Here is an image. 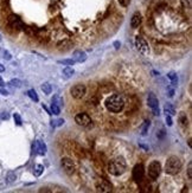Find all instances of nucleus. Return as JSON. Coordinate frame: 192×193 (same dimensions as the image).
Listing matches in <instances>:
<instances>
[{"label":"nucleus","mask_w":192,"mask_h":193,"mask_svg":"<svg viewBox=\"0 0 192 193\" xmlns=\"http://www.w3.org/2000/svg\"><path fill=\"white\" fill-rule=\"evenodd\" d=\"M181 160L176 157V155H171L170 158H167L166 163H165V172L170 175H174L181 169Z\"/></svg>","instance_id":"7ed1b4c3"},{"label":"nucleus","mask_w":192,"mask_h":193,"mask_svg":"<svg viewBox=\"0 0 192 193\" xmlns=\"http://www.w3.org/2000/svg\"><path fill=\"white\" fill-rule=\"evenodd\" d=\"M52 103H56L57 105H59V107H62L63 105V100L61 99L59 95H55L53 99H52Z\"/></svg>","instance_id":"bb28decb"},{"label":"nucleus","mask_w":192,"mask_h":193,"mask_svg":"<svg viewBox=\"0 0 192 193\" xmlns=\"http://www.w3.org/2000/svg\"><path fill=\"white\" fill-rule=\"evenodd\" d=\"M72 57H74L72 59H74L75 62H77V63H82V62L87 61V53H85L84 51H82V50H76V51L74 52Z\"/></svg>","instance_id":"4468645a"},{"label":"nucleus","mask_w":192,"mask_h":193,"mask_svg":"<svg viewBox=\"0 0 192 193\" xmlns=\"http://www.w3.org/2000/svg\"><path fill=\"white\" fill-rule=\"evenodd\" d=\"M179 122L180 124L183 126L184 128L187 127V117H186V115L185 114H180V116H179Z\"/></svg>","instance_id":"393cba45"},{"label":"nucleus","mask_w":192,"mask_h":193,"mask_svg":"<svg viewBox=\"0 0 192 193\" xmlns=\"http://www.w3.org/2000/svg\"><path fill=\"white\" fill-rule=\"evenodd\" d=\"M42 90H43V92L45 94V95H49V94H51V91H52V86H51V84L50 83H44V84H42Z\"/></svg>","instance_id":"aec40b11"},{"label":"nucleus","mask_w":192,"mask_h":193,"mask_svg":"<svg viewBox=\"0 0 192 193\" xmlns=\"http://www.w3.org/2000/svg\"><path fill=\"white\" fill-rule=\"evenodd\" d=\"M51 114L59 115L61 114V107H59V105H57L56 103H51Z\"/></svg>","instance_id":"5701e85b"},{"label":"nucleus","mask_w":192,"mask_h":193,"mask_svg":"<svg viewBox=\"0 0 192 193\" xmlns=\"http://www.w3.org/2000/svg\"><path fill=\"white\" fill-rule=\"evenodd\" d=\"M5 71V66L3 64H0V72H4Z\"/></svg>","instance_id":"ea45409f"},{"label":"nucleus","mask_w":192,"mask_h":193,"mask_svg":"<svg viewBox=\"0 0 192 193\" xmlns=\"http://www.w3.org/2000/svg\"><path fill=\"white\" fill-rule=\"evenodd\" d=\"M17 179V175L14 172H8L7 175H6V184H12V182H14Z\"/></svg>","instance_id":"6ab92c4d"},{"label":"nucleus","mask_w":192,"mask_h":193,"mask_svg":"<svg viewBox=\"0 0 192 193\" xmlns=\"http://www.w3.org/2000/svg\"><path fill=\"white\" fill-rule=\"evenodd\" d=\"M166 123H167V126H172V119H171V115H167L166 114Z\"/></svg>","instance_id":"f704fd0d"},{"label":"nucleus","mask_w":192,"mask_h":193,"mask_svg":"<svg viewBox=\"0 0 192 193\" xmlns=\"http://www.w3.org/2000/svg\"><path fill=\"white\" fill-rule=\"evenodd\" d=\"M173 95H174V90L173 89H170L168 90V96H170V97H173Z\"/></svg>","instance_id":"e433bc0d"},{"label":"nucleus","mask_w":192,"mask_h":193,"mask_svg":"<svg viewBox=\"0 0 192 193\" xmlns=\"http://www.w3.org/2000/svg\"><path fill=\"white\" fill-rule=\"evenodd\" d=\"M126 167H127V163H126V160H124L122 157H118L115 158L114 160H112L108 165V172L110 173L112 175H121L122 173L126 171Z\"/></svg>","instance_id":"f03ea898"},{"label":"nucleus","mask_w":192,"mask_h":193,"mask_svg":"<svg viewBox=\"0 0 192 193\" xmlns=\"http://www.w3.org/2000/svg\"><path fill=\"white\" fill-rule=\"evenodd\" d=\"M85 92H87V88H85L84 84H76L70 90V94L75 100H81L85 95Z\"/></svg>","instance_id":"0eeeda50"},{"label":"nucleus","mask_w":192,"mask_h":193,"mask_svg":"<svg viewBox=\"0 0 192 193\" xmlns=\"http://www.w3.org/2000/svg\"><path fill=\"white\" fill-rule=\"evenodd\" d=\"M9 85L14 86V88H20V86H22V81L18 80V78H13V80L9 81Z\"/></svg>","instance_id":"a878e982"},{"label":"nucleus","mask_w":192,"mask_h":193,"mask_svg":"<svg viewBox=\"0 0 192 193\" xmlns=\"http://www.w3.org/2000/svg\"><path fill=\"white\" fill-rule=\"evenodd\" d=\"M5 85H6V84H5V82L3 81V78H1V77H0V86H1V88H4Z\"/></svg>","instance_id":"4c0bfd02"},{"label":"nucleus","mask_w":192,"mask_h":193,"mask_svg":"<svg viewBox=\"0 0 192 193\" xmlns=\"http://www.w3.org/2000/svg\"><path fill=\"white\" fill-rule=\"evenodd\" d=\"M141 24V14L139 12H135L133 16H132V19H130V26L133 28H137L139 27V25Z\"/></svg>","instance_id":"2eb2a0df"},{"label":"nucleus","mask_w":192,"mask_h":193,"mask_svg":"<svg viewBox=\"0 0 192 193\" xmlns=\"http://www.w3.org/2000/svg\"><path fill=\"white\" fill-rule=\"evenodd\" d=\"M104 105L107 110L110 113H120L124 107V101L122 99V96H120L119 94H114L105 100Z\"/></svg>","instance_id":"f257e3e1"},{"label":"nucleus","mask_w":192,"mask_h":193,"mask_svg":"<svg viewBox=\"0 0 192 193\" xmlns=\"http://www.w3.org/2000/svg\"><path fill=\"white\" fill-rule=\"evenodd\" d=\"M96 188H97L99 192L105 193V192H110L113 190V186L107 179H99L96 181Z\"/></svg>","instance_id":"9b49d317"},{"label":"nucleus","mask_w":192,"mask_h":193,"mask_svg":"<svg viewBox=\"0 0 192 193\" xmlns=\"http://www.w3.org/2000/svg\"><path fill=\"white\" fill-rule=\"evenodd\" d=\"M181 5H183V8L185 9H190L191 8V0H180Z\"/></svg>","instance_id":"c756f323"},{"label":"nucleus","mask_w":192,"mask_h":193,"mask_svg":"<svg viewBox=\"0 0 192 193\" xmlns=\"http://www.w3.org/2000/svg\"><path fill=\"white\" fill-rule=\"evenodd\" d=\"M74 74H75V70L70 66H66L63 69V76L65 77V78H70V77L74 76Z\"/></svg>","instance_id":"f3484780"},{"label":"nucleus","mask_w":192,"mask_h":193,"mask_svg":"<svg viewBox=\"0 0 192 193\" xmlns=\"http://www.w3.org/2000/svg\"><path fill=\"white\" fill-rule=\"evenodd\" d=\"M64 123V120L63 119H58V120H56V121H52L51 123V126L55 128V127H58V126H62V124Z\"/></svg>","instance_id":"7c9ffc66"},{"label":"nucleus","mask_w":192,"mask_h":193,"mask_svg":"<svg viewBox=\"0 0 192 193\" xmlns=\"http://www.w3.org/2000/svg\"><path fill=\"white\" fill-rule=\"evenodd\" d=\"M187 177L190 180H192V162H190L187 166Z\"/></svg>","instance_id":"473e14b6"},{"label":"nucleus","mask_w":192,"mask_h":193,"mask_svg":"<svg viewBox=\"0 0 192 193\" xmlns=\"http://www.w3.org/2000/svg\"><path fill=\"white\" fill-rule=\"evenodd\" d=\"M160 172H161V165H160V162L154 160V161H152L149 163V166H148V177L152 179V180H155L159 174H160Z\"/></svg>","instance_id":"20e7f679"},{"label":"nucleus","mask_w":192,"mask_h":193,"mask_svg":"<svg viewBox=\"0 0 192 193\" xmlns=\"http://www.w3.org/2000/svg\"><path fill=\"white\" fill-rule=\"evenodd\" d=\"M27 96L30 97L32 101H34V102H38L39 101V99H38V95H37V92H36V90L34 89H30L27 91Z\"/></svg>","instance_id":"412c9836"},{"label":"nucleus","mask_w":192,"mask_h":193,"mask_svg":"<svg viewBox=\"0 0 192 193\" xmlns=\"http://www.w3.org/2000/svg\"><path fill=\"white\" fill-rule=\"evenodd\" d=\"M33 149L38 155H45L46 154V144L42 140H37L33 144Z\"/></svg>","instance_id":"ddd939ff"},{"label":"nucleus","mask_w":192,"mask_h":193,"mask_svg":"<svg viewBox=\"0 0 192 193\" xmlns=\"http://www.w3.org/2000/svg\"><path fill=\"white\" fill-rule=\"evenodd\" d=\"M3 58L4 59H6V61H11L12 59V56H11V53H9L8 51H6V50H3Z\"/></svg>","instance_id":"2f4dec72"},{"label":"nucleus","mask_w":192,"mask_h":193,"mask_svg":"<svg viewBox=\"0 0 192 193\" xmlns=\"http://www.w3.org/2000/svg\"><path fill=\"white\" fill-rule=\"evenodd\" d=\"M13 119H14V122H16V124H17V126H22V124H23V121H22V117H20V115H19V114H14L13 115Z\"/></svg>","instance_id":"c85d7f7f"},{"label":"nucleus","mask_w":192,"mask_h":193,"mask_svg":"<svg viewBox=\"0 0 192 193\" xmlns=\"http://www.w3.org/2000/svg\"><path fill=\"white\" fill-rule=\"evenodd\" d=\"M120 46H121V43H120V42H114V47H115L116 50L120 49Z\"/></svg>","instance_id":"c9c22d12"},{"label":"nucleus","mask_w":192,"mask_h":193,"mask_svg":"<svg viewBox=\"0 0 192 193\" xmlns=\"http://www.w3.org/2000/svg\"><path fill=\"white\" fill-rule=\"evenodd\" d=\"M147 103H148V107L151 108L152 113L154 115H160V109H159V100L157 96L151 92L147 97Z\"/></svg>","instance_id":"39448f33"},{"label":"nucleus","mask_w":192,"mask_h":193,"mask_svg":"<svg viewBox=\"0 0 192 193\" xmlns=\"http://www.w3.org/2000/svg\"><path fill=\"white\" fill-rule=\"evenodd\" d=\"M167 77L170 78L172 85H177V84H178V76H177V74H176L174 71L168 72V74H167Z\"/></svg>","instance_id":"a211bd4d"},{"label":"nucleus","mask_w":192,"mask_h":193,"mask_svg":"<svg viewBox=\"0 0 192 193\" xmlns=\"http://www.w3.org/2000/svg\"><path fill=\"white\" fill-rule=\"evenodd\" d=\"M164 111L167 114V115H176V109H174V107L172 105L171 103H166L165 104V107H164Z\"/></svg>","instance_id":"dca6fc26"},{"label":"nucleus","mask_w":192,"mask_h":193,"mask_svg":"<svg viewBox=\"0 0 192 193\" xmlns=\"http://www.w3.org/2000/svg\"><path fill=\"white\" fill-rule=\"evenodd\" d=\"M0 94H3V95H5V96L8 95V92H7L6 90H4V89H0Z\"/></svg>","instance_id":"58836bf2"},{"label":"nucleus","mask_w":192,"mask_h":193,"mask_svg":"<svg viewBox=\"0 0 192 193\" xmlns=\"http://www.w3.org/2000/svg\"><path fill=\"white\" fill-rule=\"evenodd\" d=\"M75 122L78 124V126H82V127H90L91 126V119L88 114L85 113H80L75 116Z\"/></svg>","instance_id":"6e6552de"},{"label":"nucleus","mask_w":192,"mask_h":193,"mask_svg":"<svg viewBox=\"0 0 192 193\" xmlns=\"http://www.w3.org/2000/svg\"><path fill=\"white\" fill-rule=\"evenodd\" d=\"M58 63L59 64H63V65H74L76 62L74 61V59H61V61H58Z\"/></svg>","instance_id":"cd10ccee"},{"label":"nucleus","mask_w":192,"mask_h":193,"mask_svg":"<svg viewBox=\"0 0 192 193\" xmlns=\"http://www.w3.org/2000/svg\"><path fill=\"white\" fill-rule=\"evenodd\" d=\"M8 25L11 26L12 28H14V30H17V31H19V30H24V24H23V22H22V19L19 18L18 16H16V14H11L8 17Z\"/></svg>","instance_id":"9d476101"},{"label":"nucleus","mask_w":192,"mask_h":193,"mask_svg":"<svg viewBox=\"0 0 192 193\" xmlns=\"http://www.w3.org/2000/svg\"><path fill=\"white\" fill-rule=\"evenodd\" d=\"M43 172H44V166L43 165H36V167H34V175L36 177L42 175Z\"/></svg>","instance_id":"b1692460"},{"label":"nucleus","mask_w":192,"mask_h":193,"mask_svg":"<svg viewBox=\"0 0 192 193\" xmlns=\"http://www.w3.org/2000/svg\"><path fill=\"white\" fill-rule=\"evenodd\" d=\"M62 167H63L64 172L68 175L74 174V172H75V163H74V161L70 158H63L62 159Z\"/></svg>","instance_id":"f8f14e48"},{"label":"nucleus","mask_w":192,"mask_h":193,"mask_svg":"<svg viewBox=\"0 0 192 193\" xmlns=\"http://www.w3.org/2000/svg\"><path fill=\"white\" fill-rule=\"evenodd\" d=\"M132 177L135 182H140L143 179V177H145V166H143L142 163H137V165L133 167Z\"/></svg>","instance_id":"423d86ee"},{"label":"nucleus","mask_w":192,"mask_h":193,"mask_svg":"<svg viewBox=\"0 0 192 193\" xmlns=\"http://www.w3.org/2000/svg\"><path fill=\"white\" fill-rule=\"evenodd\" d=\"M119 3H120V5L122 7H127L129 5V3H130V0H119Z\"/></svg>","instance_id":"72a5a7b5"},{"label":"nucleus","mask_w":192,"mask_h":193,"mask_svg":"<svg viewBox=\"0 0 192 193\" xmlns=\"http://www.w3.org/2000/svg\"><path fill=\"white\" fill-rule=\"evenodd\" d=\"M135 46H137V49L140 53H142V55H148L149 53V46H148L147 42L140 36H138L135 38Z\"/></svg>","instance_id":"1a4fd4ad"},{"label":"nucleus","mask_w":192,"mask_h":193,"mask_svg":"<svg viewBox=\"0 0 192 193\" xmlns=\"http://www.w3.org/2000/svg\"><path fill=\"white\" fill-rule=\"evenodd\" d=\"M148 128H149V121H145L143 124H142V128H141V135H142V136H146V135H147Z\"/></svg>","instance_id":"4be33fe9"}]
</instances>
